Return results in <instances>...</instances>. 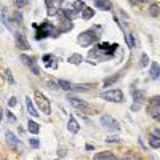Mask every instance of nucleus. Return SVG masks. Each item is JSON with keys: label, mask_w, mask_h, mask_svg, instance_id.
Here are the masks:
<instances>
[{"label": "nucleus", "mask_w": 160, "mask_h": 160, "mask_svg": "<svg viewBox=\"0 0 160 160\" xmlns=\"http://www.w3.org/2000/svg\"><path fill=\"white\" fill-rule=\"evenodd\" d=\"M54 58L51 54H43V63H45V66H51V61H53Z\"/></svg>", "instance_id": "obj_27"}, {"label": "nucleus", "mask_w": 160, "mask_h": 160, "mask_svg": "<svg viewBox=\"0 0 160 160\" xmlns=\"http://www.w3.org/2000/svg\"><path fill=\"white\" fill-rule=\"evenodd\" d=\"M125 37H127V43H128L130 48H135V37H133V34H130V32H128Z\"/></svg>", "instance_id": "obj_24"}, {"label": "nucleus", "mask_w": 160, "mask_h": 160, "mask_svg": "<svg viewBox=\"0 0 160 160\" xmlns=\"http://www.w3.org/2000/svg\"><path fill=\"white\" fill-rule=\"evenodd\" d=\"M119 77H120V75H119V74H115V75H112V77L106 79V80H104V87H109V85H112V83H114V82H115Z\"/></svg>", "instance_id": "obj_25"}, {"label": "nucleus", "mask_w": 160, "mask_h": 160, "mask_svg": "<svg viewBox=\"0 0 160 160\" xmlns=\"http://www.w3.org/2000/svg\"><path fill=\"white\" fill-rule=\"evenodd\" d=\"M56 160H58V158H56Z\"/></svg>", "instance_id": "obj_39"}, {"label": "nucleus", "mask_w": 160, "mask_h": 160, "mask_svg": "<svg viewBox=\"0 0 160 160\" xmlns=\"http://www.w3.org/2000/svg\"><path fill=\"white\" fill-rule=\"evenodd\" d=\"M5 138H6V143L10 144L11 147H16L18 144H19V139H18V138L11 133V131H6V133H5Z\"/></svg>", "instance_id": "obj_8"}, {"label": "nucleus", "mask_w": 160, "mask_h": 160, "mask_svg": "<svg viewBox=\"0 0 160 160\" xmlns=\"http://www.w3.org/2000/svg\"><path fill=\"white\" fill-rule=\"evenodd\" d=\"M150 15H152V16H158V6L155 3L150 5Z\"/></svg>", "instance_id": "obj_28"}, {"label": "nucleus", "mask_w": 160, "mask_h": 160, "mask_svg": "<svg viewBox=\"0 0 160 160\" xmlns=\"http://www.w3.org/2000/svg\"><path fill=\"white\" fill-rule=\"evenodd\" d=\"M93 160H117L114 157V154H110V152H99L95 155V158Z\"/></svg>", "instance_id": "obj_9"}, {"label": "nucleus", "mask_w": 160, "mask_h": 160, "mask_svg": "<svg viewBox=\"0 0 160 160\" xmlns=\"http://www.w3.org/2000/svg\"><path fill=\"white\" fill-rule=\"evenodd\" d=\"M16 45L19 46L21 50H29V43H27L26 37H24L21 32H18V34H16Z\"/></svg>", "instance_id": "obj_6"}, {"label": "nucleus", "mask_w": 160, "mask_h": 160, "mask_svg": "<svg viewBox=\"0 0 160 160\" xmlns=\"http://www.w3.org/2000/svg\"><path fill=\"white\" fill-rule=\"evenodd\" d=\"M147 61H149V56L144 53L143 56H141V64H139V66H141V67H144V66L147 64Z\"/></svg>", "instance_id": "obj_29"}, {"label": "nucleus", "mask_w": 160, "mask_h": 160, "mask_svg": "<svg viewBox=\"0 0 160 160\" xmlns=\"http://www.w3.org/2000/svg\"><path fill=\"white\" fill-rule=\"evenodd\" d=\"M27 130H29V133H32V135H37L40 131V127H39V123L37 122H34V120H29V123H27Z\"/></svg>", "instance_id": "obj_14"}, {"label": "nucleus", "mask_w": 160, "mask_h": 160, "mask_svg": "<svg viewBox=\"0 0 160 160\" xmlns=\"http://www.w3.org/2000/svg\"><path fill=\"white\" fill-rule=\"evenodd\" d=\"M101 125L104 127L106 130H109V131H120L122 130L120 123L114 117H110V115H102L101 117Z\"/></svg>", "instance_id": "obj_2"}, {"label": "nucleus", "mask_w": 160, "mask_h": 160, "mask_svg": "<svg viewBox=\"0 0 160 160\" xmlns=\"http://www.w3.org/2000/svg\"><path fill=\"white\" fill-rule=\"evenodd\" d=\"M96 39H98V37H96L95 32L87 31V32H82V34L77 37V43H79V45H83V46H88V45H91L93 42H95Z\"/></svg>", "instance_id": "obj_4"}, {"label": "nucleus", "mask_w": 160, "mask_h": 160, "mask_svg": "<svg viewBox=\"0 0 160 160\" xmlns=\"http://www.w3.org/2000/svg\"><path fill=\"white\" fill-rule=\"evenodd\" d=\"M6 79H8V82H10L11 85L15 83V80H13V75H11V72H10V71H6Z\"/></svg>", "instance_id": "obj_31"}, {"label": "nucleus", "mask_w": 160, "mask_h": 160, "mask_svg": "<svg viewBox=\"0 0 160 160\" xmlns=\"http://www.w3.org/2000/svg\"><path fill=\"white\" fill-rule=\"evenodd\" d=\"M67 101L71 102V104L74 107H88V104L83 99H79V98H75V96H67Z\"/></svg>", "instance_id": "obj_7"}, {"label": "nucleus", "mask_w": 160, "mask_h": 160, "mask_svg": "<svg viewBox=\"0 0 160 160\" xmlns=\"http://www.w3.org/2000/svg\"><path fill=\"white\" fill-rule=\"evenodd\" d=\"M93 15H95V10H91V8H88V6H85V8L82 10V18H83L85 21L91 19V18H93Z\"/></svg>", "instance_id": "obj_16"}, {"label": "nucleus", "mask_w": 160, "mask_h": 160, "mask_svg": "<svg viewBox=\"0 0 160 160\" xmlns=\"http://www.w3.org/2000/svg\"><path fill=\"white\" fill-rule=\"evenodd\" d=\"M29 67H31V71H32L34 75H40V69H39V66H37V63H35L34 58H32V61L29 63Z\"/></svg>", "instance_id": "obj_23"}, {"label": "nucleus", "mask_w": 160, "mask_h": 160, "mask_svg": "<svg viewBox=\"0 0 160 160\" xmlns=\"http://www.w3.org/2000/svg\"><path fill=\"white\" fill-rule=\"evenodd\" d=\"M158 75H160V67H158V63H152L150 64V77H152L154 80L158 79Z\"/></svg>", "instance_id": "obj_12"}, {"label": "nucleus", "mask_w": 160, "mask_h": 160, "mask_svg": "<svg viewBox=\"0 0 160 160\" xmlns=\"http://www.w3.org/2000/svg\"><path fill=\"white\" fill-rule=\"evenodd\" d=\"M16 6H24V5H27V2H19V0H16Z\"/></svg>", "instance_id": "obj_34"}, {"label": "nucleus", "mask_w": 160, "mask_h": 160, "mask_svg": "<svg viewBox=\"0 0 160 160\" xmlns=\"http://www.w3.org/2000/svg\"><path fill=\"white\" fill-rule=\"evenodd\" d=\"M106 141H107V143H120V139H119V138H115V136H112V138H107Z\"/></svg>", "instance_id": "obj_32"}, {"label": "nucleus", "mask_w": 160, "mask_h": 160, "mask_svg": "<svg viewBox=\"0 0 160 160\" xmlns=\"http://www.w3.org/2000/svg\"><path fill=\"white\" fill-rule=\"evenodd\" d=\"M11 18H13V21H15V23H18V24H21V21H23L21 13H18V11H15V13L11 15Z\"/></svg>", "instance_id": "obj_26"}, {"label": "nucleus", "mask_w": 160, "mask_h": 160, "mask_svg": "<svg viewBox=\"0 0 160 160\" xmlns=\"http://www.w3.org/2000/svg\"><path fill=\"white\" fill-rule=\"evenodd\" d=\"M131 95H133V98H135V101H136V102H133V104H139V106H141V102H143V98H144L143 91L133 90V91H131Z\"/></svg>", "instance_id": "obj_18"}, {"label": "nucleus", "mask_w": 160, "mask_h": 160, "mask_svg": "<svg viewBox=\"0 0 160 160\" xmlns=\"http://www.w3.org/2000/svg\"><path fill=\"white\" fill-rule=\"evenodd\" d=\"M96 8H99V10H110V2H102V0H96Z\"/></svg>", "instance_id": "obj_20"}, {"label": "nucleus", "mask_w": 160, "mask_h": 160, "mask_svg": "<svg viewBox=\"0 0 160 160\" xmlns=\"http://www.w3.org/2000/svg\"><path fill=\"white\" fill-rule=\"evenodd\" d=\"M149 144H150V147L158 149V147H160V138L155 136V135H150V136H149Z\"/></svg>", "instance_id": "obj_19"}, {"label": "nucleus", "mask_w": 160, "mask_h": 160, "mask_svg": "<svg viewBox=\"0 0 160 160\" xmlns=\"http://www.w3.org/2000/svg\"><path fill=\"white\" fill-rule=\"evenodd\" d=\"M29 143H31V146H32V147H35V149H37V147H39V146H40V143H39V141H37L35 138H34V139H31V141H29Z\"/></svg>", "instance_id": "obj_30"}, {"label": "nucleus", "mask_w": 160, "mask_h": 160, "mask_svg": "<svg viewBox=\"0 0 160 160\" xmlns=\"http://www.w3.org/2000/svg\"><path fill=\"white\" fill-rule=\"evenodd\" d=\"M123 160H133V158H130V157H127V158H123Z\"/></svg>", "instance_id": "obj_38"}, {"label": "nucleus", "mask_w": 160, "mask_h": 160, "mask_svg": "<svg viewBox=\"0 0 160 160\" xmlns=\"http://www.w3.org/2000/svg\"><path fill=\"white\" fill-rule=\"evenodd\" d=\"M87 149H88V150H93V149H95V147H93L91 144H87Z\"/></svg>", "instance_id": "obj_36"}, {"label": "nucleus", "mask_w": 160, "mask_h": 160, "mask_svg": "<svg viewBox=\"0 0 160 160\" xmlns=\"http://www.w3.org/2000/svg\"><path fill=\"white\" fill-rule=\"evenodd\" d=\"M58 87H61V88H63V90H66V91H69V90L72 88L71 82H67V80H63V79H59V80H58Z\"/></svg>", "instance_id": "obj_22"}, {"label": "nucleus", "mask_w": 160, "mask_h": 160, "mask_svg": "<svg viewBox=\"0 0 160 160\" xmlns=\"http://www.w3.org/2000/svg\"><path fill=\"white\" fill-rule=\"evenodd\" d=\"M26 107H27V112H29L31 115H34V117H37V115H39V112H37L35 106L32 104V101H31V98H26Z\"/></svg>", "instance_id": "obj_11"}, {"label": "nucleus", "mask_w": 160, "mask_h": 160, "mask_svg": "<svg viewBox=\"0 0 160 160\" xmlns=\"http://www.w3.org/2000/svg\"><path fill=\"white\" fill-rule=\"evenodd\" d=\"M35 101H37V104H39L40 110H42V112H45V115H50V114H51L50 102L46 101V98L42 95L40 91H35Z\"/></svg>", "instance_id": "obj_5"}, {"label": "nucleus", "mask_w": 160, "mask_h": 160, "mask_svg": "<svg viewBox=\"0 0 160 160\" xmlns=\"http://www.w3.org/2000/svg\"><path fill=\"white\" fill-rule=\"evenodd\" d=\"M63 13H64V16L67 18V19H74V18H75V15H77V11H75L74 8H64V10H63Z\"/></svg>", "instance_id": "obj_21"}, {"label": "nucleus", "mask_w": 160, "mask_h": 160, "mask_svg": "<svg viewBox=\"0 0 160 160\" xmlns=\"http://www.w3.org/2000/svg\"><path fill=\"white\" fill-rule=\"evenodd\" d=\"M67 128H69V131H71V133H79V130H80V127H79V123H77V122H75V119L74 117H71L69 119V123H67Z\"/></svg>", "instance_id": "obj_10"}, {"label": "nucleus", "mask_w": 160, "mask_h": 160, "mask_svg": "<svg viewBox=\"0 0 160 160\" xmlns=\"http://www.w3.org/2000/svg\"><path fill=\"white\" fill-rule=\"evenodd\" d=\"M0 21H2L8 29H10V23H8V18H6V10L2 6V3H0Z\"/></svg>", "instance_id": "obj_17"}, {"label": "nucleus", "mask_w": 160, "mask_h": 160, "mask_svg": "<svg viewBox=\"0 0 160 160\" xmlns=\"http://www.w3.org/2000/svg\"><path fill=\"white\" fill-rule=\"evenodd\" d=\"M149 110H150V115H152L155 120L160 119V104H150Z\"/></svg>", "instance_id": "obj_13"}, {"label": "nucleus", "mask_w": 160, "mask_h": 160, "mask_svg": "<svg viewBox=\"0 0 160 160\" xmlns=\"http://www.w3.org/2000/svg\"><path fill=\"white\" fill-rule=\"evenodd\" d=\"M35 29H37V35H35V39H43V37L46 35H50L51 32H54V27L53 24H50L48 21H45L42 26H35Z\"/></svg>", "instance_id": "obj_3"}, {"label": "nucleus", "mask_w": 160, "mask_h": 160, "mask_svg": "<svg viewBox=\"0 0 160 160\" xmlns=\"http://www.w3.org/2000/svg\"><path fill=\"white\" fill-rule=\"evenodd\" d=\"M8 104H10L11 107H13V106H16V98H11V99H10V102H8Z\"/></svg>", "instance_id": "obj_35"}, {"label": "nucleus", "mask_w": 160, "mask_h": 160, "mask_svg": "<svg viewBox=\"0 0 160 160\" xmlns=\"http://www.w3.org/2000/svg\"><path fill=\"white\" fill-rule=\"evenodd\" d=\"M71 64H75V66H79L82 61H83V56L82 54H79V53H75V54H71L69 56V59H67Z\"/></svg>", "instance_id": "obj_15"}, {"label": "nucleus", "mask_w": 160, "mask_h": 160, "mask_svg": "<svg viewBox=\"0 0 160 160\" xmlns=\"http://www.w3.org/2000/svg\"><path fill=\"white\" fill-rule=\"evenodd\" d=\"M6 115H8V119H10L11 122H15V120H16V117H15V115L11 114V112H6Z\"/></svg>", "instance_id": "obj_33"}, {"label": "nucleus", "mask_w": 160, "mask_h": 160, "mask_svg": "<svg viewBox=\"0 0 160 160\" xmlns=\"http://www.w3.org/2000/svg\"><path fill=\"white\" fill-rule=\"evenodd\" d=\"M2 117H3V110L0 109V122H2Z\"/></svg>", "instance_id": "obj_37"}, {"label": "nucleus", "mask_w": 160, "mask_h": 160, "mask_svg": "<svg viewBox=\"0 0 160 160\" xmlns=\"http://www.w3.org/2000/svg\"><path fill=\"white\" fill-rule=\"evenodd\" d=\"M101 99L104 101H110V102H123L125 101V96L122 90H109V91H102L99 95Z\"/></svg>", "instance_id": "obj_1"}]
</instances>
